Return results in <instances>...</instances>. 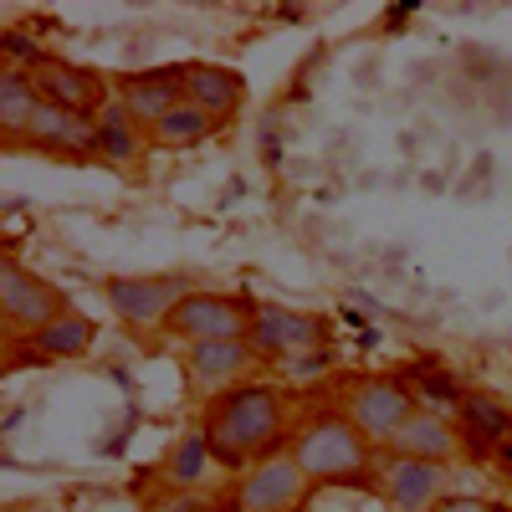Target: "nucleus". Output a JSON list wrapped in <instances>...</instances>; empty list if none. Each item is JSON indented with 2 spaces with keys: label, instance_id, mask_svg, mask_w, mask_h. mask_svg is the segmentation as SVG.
<instances>
[{
  "label": "nucleus",
  "instance_id": "f257e3e1",
  "mask_svg": "<svg viewBox=\"0 0 512 512\" xmlns=\"http://www.w3.org/2000/svg\"><path fill=\"white\" fill-rule=\"evenodd\" d=\"M282 425H287V400L277 384H236V390L210 400L200 431L221 466L246 472L262 456L282 451Z\"/></svg>",
  "mask_w": 512,
  "mask_h": 512
},
{
  "label": "nucleus",
  "instance_id": "f03ea898",
  "mask_svg": "<svg viewBox=\"0 0 512 512\" xmlns=\"http://www.w3.org/2000/svg\"><path fill=\"white\" fill-rule=\"evenodd\" d=\"M292 456L303 461V472L318 487H359L374 472V441L344 410L338 415H313L303 431L292 436Z\"/></svg>",
  "mask_w": 512,
  "mask_h": 512
},
{
  "label": "nucleus",
  "instance_id": "7ed1b4c3",
  "mask_svg": "<svg viewBox=\"0 0 512 512\" xmlns=\"http://www.w3.org/2000/svg\"><path fill=\"white\" fill-rule=\"evenodd\" d=\"M251 297L236 292H190L185 303L164 318V333L185 338V344H221V338H251Z\"/></svg>",
  "mask_w": 512,
  "mask_h": 512
},
{
  "label": "nucleus",
  "instance_id": "20e7f679",
  "mask_svg": "<svg viewBox=\"0 0 512 512\" xmlns=\"http://www.w3.org/2000/svg\"><path fill=\"white\" fill-rule=\"evenodd\" d=\"M313 477L303 472V461L292 451H272L256 466L241 472V487H236V502L246 512H303L308 497H313Z\"/></svg>",
  "mask_w": 512,
  "mask_h": 512
},
{
  "label": "nucleus",
  "instance_id": "39448f33",
  "mask_svg": "<svg viewBox=\"0 0 512 512\" xmlns=\"http://www.w3.org/2000/svg\"><path fill=\"white\" fill-rule=\"evenodd\" d=\"M415 395H410V384L405 379H354L349 390H344V415L359 425V431L374 441V446H390L400 436V425L415 415Z\"/></svg>",
  "mask_w": 512,
  "mask_h": 512
},
{
  "label": "nucleus",
  "instance_id": "423d86ee",
  "mask_svg": "<svg viewBox=\"0 0 512 512\" xmlns=\"http://www.w3.org/2000/svg\"><path fill=\"white\" fill-rule=\"evenodd\" d=\"M190 277L180 272H159V277H108L103 297L108 308L128 323V328H164V318L175 313L190 297Z\"/></svg>",
  "mask_w": 512,
  "mask_h": 512
},
{
  "label": "nucleus",
  "instance_id": "0eeeda50",
  "mask_svg": "<svg viewBox=\"0 0 512 512\" xmlns=\"http://www.w3.org/2000/svg\"><path fill=\"white\" fill-rule=\"evenodd\" d=\"M0 313L16 333H41L67 313V292L47 277L26 272L16 256H0Z\"/></svg>",
  "mask_w": 512,
  "mask_h": 512
},
{
  "label": "nucleus",
  "instance_id": "6e6552de",
  "mask_svg": "<svg viewBox=\"0 0 512 512\" xmlns=\"http://www.w3.org/2000/svg\"><path fill=\"white\" fill-rule=\"evenodd\" d=\"M328 344V323L318 313L287 308V303H256L251 308V349L267 359H303Z\"/></svg>",
  "mask_w": 512,
  "mask_h": 512
},
{
  "label": "nucleus",
  "instance_id": "1a4fd4ad",
  "mask_svg": "<svg viewBox=\"0 0 512 512\" xmlns=\"http://www.w3.org/2000/svg\"><path fill=\"white\" fill-rule=\"evenodd\" d=\"M31 88L41 93V103H57V108H72V113H103L113 98H108V82L88 67H77L67 57H52V52H41L31 62Z\"/></svg>",
  "mask_w": 512,
  "mask_h": 512
},
{
  "label": "nucleus",
  "instance_id": "9d476101",
  "mask_svg": "<svg viewBox=\"0 0 512 512\" xmlns=\"http://www.w3.org/2000/svg\"><path fill=\"white\" fill-rule=\"evenodd\" d=\"M262 359L251 349V338H221V344H190L185 349V374L195 390L205 395H226L236 384H246V369Z\"/></svg>",
  "mask_w": 512,
  "mask_h": 512
},
{
  "label": "nucleus",
  "instance_id": "9b49d317",
  "mask_svg": "<svg viewBox=\"0 0 512 512\" xmlns=\"http://www.w3.org/2000/svg\"><path fill=\"white\" fill-rule=\"evenodd\" d=\"M379 492L395 512H436L446 502V466L390 456V466L379 472Z\"/></svg>",
  "mask_w": 512,
  "mask_h": 512
},
{
  "label": "nucleus",
  "instance_id": "f8f14e48",
  "mask_svg": "<svg viewBox=\"0 0 512 512\" xmlns=\"http://www.w3.org/2000/svg\"><path fill=\"white\" fill-rule=\"evenodd\" d=\"M26 144L47 149V154H67V159H98V118L57 108V103H41L36 118H31Z\"/></svg>",
  "mask_w": 512,
  "mask_h": 512
},
{
  "label": "nucleus",
  "instance_id": "ddd939ff",
  "mask_svg": "<svg viewBox=\"0 0 512 512\" xmlns=\"http://www.w3.org/2000/svg\"><path fill=\"white\" fill-rule=\"evenodd\" d=\"M180 88H185V103L205 108L210 118H236L241 103H246V77L236 67H221V62H190L180 72Z\"/></svg>",
  "mask_w": 512,
  "mask_h": 512
},
{
  "label": "nucleus",
  "instance_id": "4468645a",
  "mask_svg": "<svg viewBox=\"0 0 512 512\" xmlns=\"http://www.w3.org/2000/svg\"><path fill=\"white\" fill-rule=\"evenodd\" d=\"M180 72H185V67H154V72H134V77H123V88H118L123 113L134 118V123H144L149 134H154V123H159L169 108H180V103H185Z\"/></svg>",
  "mask_w": 512,
  "mask_h": 512
},
{
  "label": "nucleus",
  "instance_id": "2eb2a0df",
  "mask_svg": "<svg viewBox=\"0 0 512 512\" xmlns=\"http://www.w3.org/2000/svg\"><path fill=\"white\" fill-rule=\"evenodd\" d=\"M390 456H410V461H436V466H451L461 456V431L446 420V415H431V410H415L400 436L390 441Z\"/></svg>",
  "mask_w": 512,
  "mask_h": 512
},
{
  "label": "nucleus",
  "instance_id": "dca6fc26",
  "mask_svg": "<svg viewBox=\"0 0 512 512\" xmlns=\"http://www.w3.org/2000/svg\"><path fill=\"white\" fill-rule=\"evenodd\" d=\"M149 144H154V134L144 123L128 118L118 98L98 113V159H108V164H139L149 154Z\"/></svg>",
  "mask_w": 512,
  "mask_h": 512
},
{
  "label": "nucleus",
  "instance_id": "f3484780",
  "mask_svg": "<svg viewBox=\"0 0 512 512\" xmlns=\"http://www.w3.org/2000/svg\"><path fill=\"white\" fill-rule=\"evenodd\" d=\"M93 344H98V323L88 313H72V308L57 323H47L41 333H31V349L41 359H82Z\"/></svg>",
  "mask_w": 512,
  "mask_h": 512
},
{
  "label": "nucleus",
  "instance_id": "a211bd4d",
  "mask_svg": "<svg viewBox=\"0 0 512 512\" xmlns=\"http://www.w3.org/2000/svg\"><path fill=\"white\" fill-rule=\"evenodd\" d=\"M36 108H41V93L31 88V77H26V72L11 67L6 77H0V134H6L11 144H26Z\"/></svg>",
  "mask_w": 512,
  "mask_h": 512
},
{
  "label": "nucleus",
  "instance_id": "6ab92c4d",
  "mask_svg": "<svg viewBox=\"0 0 512 512\" xmlns=\"http://www.w3.org/2000/svg\"><path fill=\"white\" fill-rule=\"evenodd\" d=\"M410 384V395H415V405L420 410H431V415H461V405H466V390H461V379L451 374V369H436V364H420L415 369V379H405Z\"/></svg>",
  "mask_w": 512,
  "mask_h": 512
},
{
  "label": "nucleus",
  "instance_id": "aec40b11",
  "mask_svg": "<svg viewBox=\"0 0 512 512\" xmlns=\"http://www.w3.org/2000/svg\"><path fill=\"white\" fill-rule=\"evenodd\" d=\"M216 128H221V118H210L195 103H180L154 123V144L159 149H195V144H205L210 134H216Z\"/></svg>",
  "mask_w": 512,
  "mask_h": 512
},
{
  "label": "nucleus",
  "instance_id": "412c9836",
  "mask_svg": "<svg viewBox=\"0 0 512 512\" xmlns=\"http://www.w3.org/2000/svg\"><path fill=\"white\" fill-rule=\"evenodd\" d=\"M507 431H512V415H507L497 400L466 395V405H461V436H472V441H482V446H502Z\"/></svg>",
  "mask_w": 512,
  "mask_h": 512
},
{
  "label": "nucleus",
  "instance_id": "4be33fe9",
  "mask_svg": "<svg viewBox=\"0 0 512 512\" xmlns=\"http://www.w3.org/2000/svg\"><path fill=\"white\" fill-rule=\"evenodd\" d=\"M210 441H205V431H190V436H180V446L169 451V461H164V477L175 482V487H200L205 482V472H210Z\"/></svg>",
  "mask_w": 512,
  "mask_h": 512
},
{
  "label": "nucleus",
  "instance_id": "5701e85b",
  "mask_svg": "<svg viewBox=\"0 0 512 512\" xmlns=\"http://www.w3.org/2000/svg\"><path fill=\"white\" fill-rule=\"evenodd\" d=\"M333 364V349H313V354H303V359H292V364H282L292 379H308V374H323Z\"/></svg>",
  "mask_w": 512,
  "mask_h": 512
},
{
  "label": "nucleus",
  "instance_id": "b1692460",
  "mask_svg": "<svg viewBox=\"0 0 512 512\" xmlns=\"http://www.w3.org/2000/svg\"><path fill=\"white\" fill-rule=\"evenodd\" d=\"M436 512H502V507L487 502V497H446Z\"/></svg>",
  "mask_w": 512,
  "mask_h": 512
},
{
  "label": "nucleus",
  "instance_id": "393cba45",
  "mask_svg": "<svg viewBox=\"0 0 512 512\" xmlns=\"http://www.w3.org/2000/svg\"><path fill=\"white\" fill-rule=\"evenodd\" d=\"M210 512H246V507H241V502L231 497V502H221V507H210Z\"/></svg>",
  "mask_w": 512,
  "mask_h": 512
}]
</instances>
